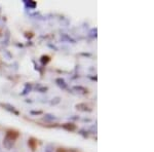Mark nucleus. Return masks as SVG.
Returning <instances> with one entry per match:
<instances>
[{
  "label": "nucleus",
  "mask_w": 154,
  "mask_h": 152,
  "mask_svg": "<svg viewBox=\"0 0 154 152\" xmlns=\"http://www.w3.org/2000/svg\"><path fill=\"white\" fill-rule=\"evenodd\" d=\"M19 137V134L17 132L14 131H8L5 135L3 139V146L4 148L7 149V150H11V149L14 147V143H16L17 138Z\"/></svg>",
  "instance_id": "nucleus-1"
},
{
  "label": "nucleus",
  "mask_w": 154,
  "mask_h": 152,
  "mask_svg": "<svg viewBox=\"0 0 154 152\" xmlns=\"http://www.w3.org/2000/svg\"><path fill=\"white\" fill-rule=\"evenodd\" d=\"M1 106H3V107H4V109H6V110H8V111L12 112V113L17 114V115L19 114V112L17 111L16 109H14V106H11V105H9V104H1Z\"/></svg>",
  "instance_id": "nucleus-2"
},
{
  "label": "nucleus",
  "mask_w": 154,
  "mask_h": 152,
  "mask_svg": "<svg viewBox=\"0 0 154 152\" xmlns=\"http://www.w3.org/2000/svg\"><path fill=\"white\" fill-rule=\"evenodd\" d=\"M56 81L58 82V85H59V86H61V88H66L67 84H66V82H65V80H64V79H62V78H58Z\"/></svg>",
  "instance_id": "nucleus-3"
},
{
  "label": "nucleus",
  "mask_w": 154,
  "mask_h": 152,
  "mask_svg": "<svg viewBox=\"0 0 154 152\" xmlns=\"http://www.w3.org/2000/svg\"><path fill=\"white\" fill-rule=\"evenodd\" d=\"M54 146L51 145V144H48V145H46L45 147V152H54Z\"/></svg>",
  "instance_id": "nucleus-4"
},
{
  "label": "nucleus",
  "mask_w": 154,
  "mask_h": 152,
  "mask_svg": "<svg viewBox=\"0 0 154 152\" xmlns=\"http://www.w3.org/2000/svg\"><path fill=\"white\" fill-rule=\"evenodd\" d=\"M26 4H28L29 6H30V5L33 6V7L35 6V2H30V1H29V2H27V1H26Z\"/></svg>",
  "instance_id": "nucleus-5"
},
{
  "label": "nucleus",
  "mask_w": 154,
  "mask_h": 152,
  "mask_svg": "<svg viewBox=\"0 0 154 152\" xmlns=\"http://www.w3.org/2000/svg\"><path fill=\"white\" fill-rule=\"evenodd\" d=\"M45 118H48V119H51V120H53V119H54V117L53 115H49V114H48V115H46V116H45Z\"/></svg>",
  "instance_id": "nucleus-6"
},
{
  "label": "nucleus",
  "mask_w": 154,
  "mask_h": 152,
  "mask_svg": "<svg viewBox=\"0 0 154 152\" xmlns=\"http://www.w3.org/2000/svg\"><path fill=\"white\" fill-rule=\"evenodd\" d=\"M0 152H1V149H0Z\"/></svg>",
  "instance_id": "nucleus-7"
}]
</instances>
